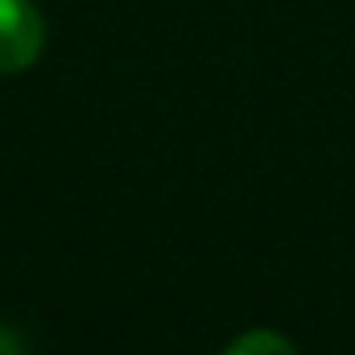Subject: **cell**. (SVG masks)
I'll return each instance as SVG.
<instances>
[{
  "mask_svg": "<svg viewBox=\"0 0 355 355\" xmlns=\"http://www.w3.org/2000/svg\"><path fill=\"white\" fill-rule=\"evenodd\" d=\"M46 25L29 0H0V75H17L37 62Z\"/></svg>",
  "mask_w": 355,
  "mask_h": 355,
  "instance_id": "1",
  "label": "cell"
},
{
  "mask_svg": "<svg viewBox=\"0 0 355 355\" xmlns=\"http://www.w3.org/2000/svg\"><path fill=\"white\" fill-rule=\"evenodd\" d=\"M223 355H297V352H293V343H289L285 335H277V331H248V335H240Z\"/></svg>",
  "mask_w": 355,
  "mask_h": 355,
  "instance_id": "2",
  "label": "cell"
},
{
  "mask_svg": "<svg viewBox=\"0 0 355 355\" xmlns=\"http://www.w3.org/2000/svg\"><path fill=\"white\" fill-rule=\"evenodd\" d=\"M0 355H25V347H21V339L8 331V327H0Z\"/></svg>",
  "mask_w": 355,
  "mask_h": 355,
  "instance_id": "3",
  "label": "cell"
}]
</instances>
